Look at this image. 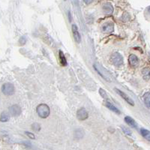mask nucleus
Listing matches in <instances>:
<instances>
[{
  "mask_svg": "<svg viewBox=\"0 0 150 150\" xmlns=\"http://www.w3.org/2000/svg\"><path fill=\"white\" fill-rule=\"evenodd\" d=\"M106 106H107V108L108 109H110V110H112V112H116V113H118V114H120V111L117 109V108H116L114 105H112L110 101H106Z\"/></svg>",
  "mask_w": 150,
  "mask_h": 150,
  "instance_id": "13",
  "label": "nucleus"
},
{
  "mask_svg": "<svg viewBox=\"0 0 150 150\" xmlns=\"http://www.w3.org/2000/svg\"><path fill=\"white\" fill-rule=\"evenodd\" d=\"M2 91L3 94L6 96H12L14 93V86L12 83H5L2 87Z\"/></svg>",
  "mask_w": 150,
  "mask_h": 150,
  "instance_id": "3",
  "label": "nucleus"
},
{
  "mask_svg": "<svg viewBox=\"0 0 150 150\" xmlns=\"http://www.w3.org/2000/svg\"><path fill=\"white\" fill-rule=\"evenodd\" d=\"M102 9L103 11H104L106 14H108V15L111 14L112 12H113V7H112V5H111L110 3H109V2L104 4Z\"/></svg>",
  "mask_w": 150,
  "mask_h": 150,
  "instance_id": "10",
  "label": "nucleus"
},
{
  "mask_svg": "<svg viewBox=\"0 0 150 150\" xmlns=\"http://www.w3.org/2000/svg\"><path fill=\"white\" fill-rule=\"evenodd\" d=\"M9 112H10L11 115L13 116H17L19 115H21V108L20 106L14 104V105L11 106L9 109Z\"/></svg>",
  "mask_w": 150,
  "mask_h": 150,
  "instance_id": "6",
  "label": "nucleus"
},
{
  "mask_svg": "<svg viewBox=\"0 0 150 150\" xmlns=\"http://www.w3.org/2000/svg\"><path fill=\"white\" fill-rule=\"evenodd\" d=\"M115 90H116V92H117L119 95H120V96H121L122 98L123 99H124L125 101H127V102L129 104H131V106H134V101L132 100V99L131 98L129 97L128 96H127L126 94L124 93L123 92H122L121 90H120V89H115Z\"/></svg>",
  "mask_w": 150,
  "mask_h": 150,
  "instance_id": "5",
  "label": "nucleus"
},
{
  "mask_svg": "<svg viewBox=\"0 0 150 150\" xmlns=\"http://www.w3.org/2000/svg\"><path fill=\"white\" fill-rule=\"evenodd\" d=\"M99 92H100V94H101V96H102L103 98H108V96H107V94H106L105 91H104L103 89H100V90H99Z\"/></svg>",
  "mask_w": 150,
  "mask_h": 150,
  "instance_id": "19",
  "label": "nucleus"
},
{
  "mask_svg": "<svg viewBox=\"0 0 150 150\" xmlns=\"http://www.w3.org/2000/svg\"><path fill=\"white\" fill-rule=\"evenodd\" d=\"M89 116V114H88V112H87L85 108H80L77 110V117L79 120H86L87 118Z\"/></svg>",
  "mask_w": 150,
  "mask_h": 150,
  "instance_id": "4",
  "label": "nucleus"
},
{
  "mask_svg": "<svg viewBox=\"0 0 150 150\" xmlns=\"http://www.w3.org/2000/svg\"><path fill=\"white\" fill-rule=\"evenodd\" d=\"M125 121L128 125H130L131 127L134 128H136L137 127V124L136 122L134 121V120H133L132 118L130 117V116H126V117L125 118Z\"/></svg>",
  "mask_w": 150,
  "mask_h": 150,
  "instance_id": "11",
  "label": "nucleus"
},
{
  "mask_svg": "<svg viewBox=\"0 0 150 150\" xmlns=\"http://www.w3.org/2000/svg\"><path fill=\"white\" fill-rule=\"evenodd\" d=\"M111 62L116 66H120L123 63V57L120 53H114L111 56Z\"/></svg>",
  "mask_w": 150,
  "mask_h": 150,
  "instance_id": "2",
  "label": "nucleus"
},
{
  "mask_svg": "<svg viewBox=\"0 0 150 150\" xmlns=\"http://www.w3.org/2000/svg\"><path fill=\"white\" fill-rule=\"evenodd\" d=\"M8 120L9 116L8 115V113H6V112H2L1 116H0V121L5 122L8 121Z\"/></svg>",
  "mask_w": 150,
  "mask_h": 150,
  "instance_id": "17",
  "label": "nucleus"
},
{
  "mask_svg": "<svg viewBox=\"0 0 150 150\" xmlns=\"http://www.w3.org/2000/svg\"><path fill=\"white\" fill-rule=\"evenodd\" d=\"M33 130L35 131H39L41 130V126L39 125V124H38V123H35V124L33 125V127H32Z\"/></svg>",
  "mask_w": 150,
  "mask_h": 150,
  "instance_id": "18",
  "label": "nucleus"
},
{
  "mask_svg": "<svg viewBox=\"0 0 150 150\" xmlns=\"http://www.w3.org/2000/svg\"><path fill=\"white\" fill-rule=\"evenodd\" d=\"M140 132H141L142 136L144 137L145 139H146L147 140L150 141V131H148L146 129H144V128H142L140 130Z\"/></svg>",
  "mask_w": 150,
  "mask_h": 150,
  "instance_id": "14",
  "label": "nucleus"
},
{
  "mask_svg": "<svg viewBox=\"0 0 150 150\" xmlns=\"http://www.w3.org/2000/svg\"><path fill=\"white\" fill-rule=\"evenodd\" d=\"M114 30V25L111 22L106 23L102 26V31L104 33H111Z\"/></svg>",
  "mask_w": 150,
  "mask_h": 150,
  "instance_id": "7",
  "label": "nucleus"
},
{
  "mask_svg": "<svg viewBox=\"0 0 150 150\" xmlns=\"http://www.w3.org/2000/svg\"><path fill=\"white\" fill-rule=\"evenodd\" d=\"M142 73H143V77L145 79H149L150 77V70L149 68H143V71H142Z\"/></svg>",
  "mask_w": 150,
  "mask_h": 150,
  "instance_id": "16",
  "label": "nucleus"
},
{
  "mask_svg": "<svg viewBox=\"0 0 150 150\" xmlns=\"http://www.w3.org/2000/svg\"><path fill=\"white\" fill-rule=\"evenodd\" d=\"M59 59H60V62H61L62 66H66L67 65V61L65 57V55L62 53V51L60 50L59 51Z\"/></svg>",
  "mask_w": 150,
  "mask_h": 150,
  "instance_id": "15",
  "label": "nucleus"
},
{
  "mask_svg": "<svg viewBox=\"0 0 150 150\" xmlns=\"http://www.w3.org/2000/svg\"><path fill=\"white\" fill-rule=\"evenodd\" d=\"M148 11H149V13H150V6L148 8Z\"/></svg>",
  "mask_w": 150,
  "mask_h": 150,
  "instance_id": "23",
  "label": "nucleus"
},
{
  "mask_svg": "<svg viewBox=\"0 0 150 150\" xmlns=\"http://www.w3.org/2000/svg\"><path fill=\"white\" fill-rule=\"evenodd\" d=\"M143 101L147 108L150 109V92H146L143 96Z\"/></svg>",
  "mask_w": 150,
  "mask_h": 150,
  "instance_id": "12",
  "label": "nucleus"
},
{
  "mask_svg": "<svg viewBox=\"0 0 150 150\" xmlns=\"http://www.w3.org/2000/svg\"><path fill=\"white\" fill-rule=\"evenodd\" d=\"M84 2L86 4H89V3H92V1H84Z\"/></svg>",
  "mask_w": 150,
  "mask_h": 150,
  "instance_id": "22",
  "label": "nucleus"
},
{
  "mask_svg": "<svg viewBox=\"0 0 150 150\" xmlns=\"http://www.w3.org/2000/svg\"><path fill=\"white\" fill-rule=\"evenodd\" d=\"M128 62L132 67H137L139 65L138 58H137V56L134 54L130 55L129 58H128Z\"/></svg>",
  "mask_w": 150,
  "mask_h": 150,
  "instance_id": "9",
  "label": "nucleus"
},
{
  "mask_svg": "<svg viewBox=\"0 0 150 150\" xmlns=\"http://www.w3.org/2000/svg\"><path fill=\"white\" fill-rule=\"evenodd\" d=\"M122 128L123 131H124V133H125L126 134H128V135H131V131H130V130L128 129V128H125V127H122Z\"/></svg>",
  "mask_w": 150,
  "mask_h": 150,
  "instance_id": "20",
  "label": "nucleus"
},
{
  "mask_svg": "<svg viewBox=\"0 0 150 150\" xmlns=\"http://www.w3.org/2000/svg\"><path fill=\"white\" fill-rule=\"evenodd\" d=\"M72 33H73L74 38L75 41H77V43H80L81 41V36H80V33L78 31V28L77 26L75 25V24H73L72 25Z\"/></svg>",
  "mask_w": 150,
  "mask_h": 150,
  "instance_id": "8",
  "label": "nucleus"
},
{
  "mask_svg": "<svg viewBox=\"0 0 150 150\" xmlns=\"http://www.w3.org/2000/svg\"><path fill=\"white\" fill-rule=\"evenodd\" d=\"M50 112V108L47 104H41L37 107V113L38 115L42 119H46L49 116Z\"/></svg>",
  "mask_w": 150,
  "mask_h": 150,
  "instance_id": "1",
  "label": "nucleus"
},
{
  "mask_svg": "<svg viewBox=\"0 0 150 150\" xmlns=\"http://www.w3.org/2000/svg\"><path fill=\"white\" fill-rule=\"evenodd\" d=\"M25 134H26L27 136H29L31 139H35V135L33 134V133H30V132H25Z\"/></svg>",
  "mask_w": 150,
  "mask_h": 150,
  "instance_id": "21",
  "label": "nucleus"
}]
</instances>
